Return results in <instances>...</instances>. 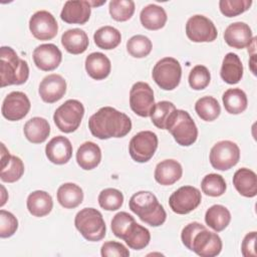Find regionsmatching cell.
<instances>
[{
	"label": "cell",
	"mask_w": 257,
	"mask_h": 257,
	"mask_svg": "<svg viewBox=\"0 0 257 257\" xmlns=\"http://www.w3.org/2000/svg\"><path fill=\"white\" fill-rule=\"evenodd\" d=\"M168 16L165 9L157 4H149L144 7L140 14L142 25L149 30H159L167 22Z\"/></svg>",
	"instance_id": "cell-28"
},
{
	"label": "cell",
	"mask_w": 257,
	"mask_h": 257,
	"mask_svg": "<svg viewBox=\"0 0 257 257\" xmlns=\"http://www.w3.org/2000/svg\"><path fill=\"white\" fill-rule=\"evenodd\" d=\"M88 128L99 140L123 138L132 130V120L114 107L103 106L89 117Z\"/></svg>",
	"instance_id": "cell-1"
},
{
	"label": "cell",
	"mask_w": 257,
	"mask_h": 257,
	"mask_svg": "<svg viewBox=\"0 0 257 257\" xmlns=\"http://www.w3.org/2000/svg\"><path fill=\"white\" fill-rule=\"evenodd\" d=\"M225 42L237 49L249 46L253 40L252 30L245 22H234L227 26L224 32Z\"/></svg>",
	"instance_id": "cell-20"
},
{
	"label": "cell",
	"mask_w": 257,
	"mask_h": 257,
	"mask_svg": "<svg viewBox=\"0 0 257 257\" xmlns=\"http://www.w3.org/2000/svg\"><path fill=\"white\" fill-rule=\"evenodd\" d=\"M158 137L151 131H143L136 134L128 145L131 158L138 163H147L155 155L158 149Z\"/></svg>",
	"instance_id": "cell-10"
},
{
	"label": "cell",
	"mask_w": 257,
	"mask_h": 257,
	"mask_svg": "<svg viewBox=\"0 0 257 257\" xmlns=\"http://www.w3.org/2000/svg\"><path fill=\"white\" fill-rule=\"evenodd\" d=\"M210 163L219 171H227L236 166L240 160V149L232 141H220L210 151Z\"/></svg>",
	"instance_id": "cell-9"
},
{
	"label": "cell",
	"mask_w": 257,
	"mask_h": 257,
	"mask_svg": "<svg viewBox=\"0 0 257 257\" xmlns=\"http://www.w3.org/2000/svg\"><path fill=\"white\" fill-rule=\"evenodd\" d=\"M183 244L201 257H215L222 251L220 236L209 231L203 224L192 222L186 225L181 233Z\"/></svg>",
	"instance_id": "cell-2"
},
{
	"label": "cell",
	"mask_w": 257,
	"mask_h": 257,
	"mask_svg": "<svg viewBox=\"0 0 257 257\" xmlns=\"http://www.w3.org/2000/svg\"><path fill=\"white\" fill-rule=\"evenodd\" d=\"M252 5V0H220L219 8L226 17H235L247 11Z\"/></svg>",
	"instance_id": "cell-43"
},
{
	"label": "cell",
	"mask_w": 257,
	"mask_h": 257,
	"mask_svg": "<svg viewBox=\"0 0 257 257\" xmlns=\"http://www.w3.org/2000/svg\"><path fill=\"white\" fill-rule=\"evenodd\" d=\"M135 2L133 0H111L108 11L112 19L118 22L127 21L135 13Z\"/></svg>",
	"instance_id": "cell-38"
},
{
	"label": "cell",
	"mask_w": 257,
	"mask_h": 257,
	"mask_svg": "<svg viewBox=\"0 0 257 257\" xmlns=\"http://www.w3.org/2000/svg\"><path fill=\"white\" fill-rule=\"evenodd\" d=\"M26 206L32 216L44 217L51 212L53 208V201L47 192L37 190L28 195Z\"/></svg>",
	"instance_id": "cell-27"
},
{
	"label": "cell",
	"mask_w": 257,
	"mask_h": 257,
	"mask_svg": "<svg viewBox=\"0 0 257 257\" xmlns=\"http://www.w3.org/2000/svg\"><path fill=\"white\" fill-rule=\"evenodd\" d=\"M45 155L51 163L64 165L71 159L72 145L66 137H54L46 145Z\"/></svg>",
	"instance_id": "cell-21"
},
{
	"label": "cell",
	"mask_w": 257,
	"mask_h": 257,
	"mask_svg": "<svg viewBox=\"0 0 257 257\" xmlns=\"http://www.w3.org/2000/svg\"><path fill=\"white\" fill-rule=\"evenodd\" d=\"M128 207L143 222L152 227L163 225L167 219V213L157 197L149 191L135 193L128 202Z\"/></svg>",
	"instance_id": "cell-3"
},
{
	"label": "cell",
	"mask_w": 257,
	"mask_h": 257,
	"mask_svg": "<svg viewBox=\"0 0 257 257\" xmlns=\"http://www.w3.org/2000/svg\"><path fill=\"white\" fill-rule=\"evenodd\" d=\"M84 64L87 74L95 80L106 78L111 70L109 58L101 52H92L88 54L85 58Z\"/></svg>",
	"instance_id": "cell-23"
},
{
	"label": "cell",
	"mask_w": 257,
	"mask_h": 257,
	"mask_svg": "<svg viewBox=\"0 0 257 257\" xmlns=\"http://www.w3.org/2000/svg\"><path fill=\"white\" fill-rule=\"evenodd\" d=\"M201 200L199 189L193 186H183L170 196L169 205L174 213L185 215L195 210L201 204Z\"/></svg>",
	"instance_id": "cell-12"
},
{
	"label": "cell",
	"mask_w": 257,
	"mask_h": 257,
	"mask_svg": "<svg viewBox=\"0 0 257 257\" xmlns=\"http://www.w3.org/2000/svg\"><path fill=\"white\" fill-rule=\"evenodd\" d=\"M93 40L97 47L105 50H110L118 46L121 41L120 32L109 25L98 28L93 34Z\"/></svg>",
	"instance_id": "cell-35"
},
{
	"label": "cell",
	"mask_w": 257,
	"mask_h": 257,
	"mask_svg": "<svg viewBox=\"0 0 257 257\" xmlns=\"http://www.w3.org/2000/svg\"><path fill=\"white\" fill-rule=\"evenodd\" d=\"M121 239L131 249L142 250L149 245L151 241V234L147 228L135 221L130 225Z\"/></svg>",
	"instance_id": "cell-32"
},
{
	"label": "cell",
	"mask_w": 257,
	"mask_h": 257,
	"mask_svg": "<svg viewBox=\"0 0 257 257\" xmlns=\"http://www.w3.org/2000/svg\"><path fill=\"white\" fill-rule=\"evenodd\" d=\"M152 76L160 88L164 90H173L181 81V64L174 57H164L155 64Z\"/></svg>",
	"instance_id": "cell-8"
},
{
	"label": "cell",
	"mask_w": 257,
	"mask_h": 257,
	"mask_svg": "<svg viewBox=\"0 0 257 257\" xmlns=\"http://www.w3.org/2000/svg\"><path fill=\"white\" fill-rule=\"evenodd\" d=\"M1 190H2V202H1V206H3L6 202L5 198H4V195H6V191H5V188L3 186H1Z\"/></svg>",
	"instance_id": "cell-48"
},
{
	"label": "cell",
	"mask_w": 257,
	"mask_h": 257,
	"mask_svg": "<svg viewBox=\"0 0 257 257\" xmlns=\"http://www.w3.org/2000/svg\"><path fill=\"white\" fill-rule=\"evenodd\" d=\"M38 92L44 102H56L61 99L66 92V81L60 74H48L41 80Z\"/></svg>",
	"instance_id": "cell-17"
},
{
	"label": "cell",
	"mask_w": 257,
	"mask_h": 257,
	"mask_svg": "<svg viewBox=\"0 0 257 257\" xmlns=\"http://www.w3.org/2000/svg\"><path fill=\"white\" fill-rule=\"evenodd\" d=\"M33 61L37 68L43 71H51L57 68L62 60L60 49L53 43L38 45L33 50Z\"/></svg>",
	"instance_id": "cell-16"
},
{
	"label": "cell",
	"mask_w": 257,
	"mask_h": 257,
	"mask_svg": "<svg viewBox=\"0 0 257 257\" xmlns=\"http://www.w3.org/2000/svg\"><path fill=\"white\" fill-rule=\"evenodd\" d=\"M130 106L132 110L143 117H148L155 106L153 88L144 81L136 82L130 90Z\"/></svg>",
	"instance_id": "cell-11"
},
{
	"label": "cell",
	"mask_w": 257,
	"mask_h": 257,
	"mask_svg": "<svg viewBox=\"0 0 257 257\" xmlns=\"http://www.w3.org/2000/svg\"><path fill=\"white\" fill-rule=\"evenodd\" d=\"M230 221L231 214L223 205H213L206 211L205 222L215 232L223 231L227 228Z\"/></svg>",
	"instance_id": "cell-33"
},
{
	"label": "cell",
	"mask_w": 257,
	"mask_h": 257,
	"mask_svg": "<svg viewBox=\"0 0 257 257\" xmlns=\"http://www.w3.org/2000/svg\"><path fill=\"white\" fill-rule=\"evenodd\" d=\"M0 76L1 86L20 85L27 81L29 67L27 62L20 58L10 46L0 48Z\"/></svg>",
	"instance_id": "cell-4"
},
{
	"label": "cell",
	"mask_w": 257,
	"mask_h": 257,
	"mask_svg": "<svg viewBox=\"0 0 257 257\" xmlns=\"http://www.w3.org/2000/svg\"><path fill=\"white\" fill-rule=\"evenodd\" d=\"M100 254L102 257H128L130 251L119 242L107 241L102 244L100 248Z\"/></svg>",
	"instance_id": "cell-46"
},
{
	"label": "cell",
	"mask_w": 257,
	"mask_h": 257,
	"mask_svg": "<svg viewBox=\"0 0 257 257\" xmlns=\"http://www.w3.org/2000/svg\"><path fill=\"white\" fill-rule=\"evenodd\" d=\"M201 188L203 193L210 197H220L222 196L227 188L226 182L221 175L218 174H208L206 175L202 182Z\"/></svg>",
	"instance_id": "cell-40"
},
{
	"label": "cell",
	"mask_w": 257,
	"mask_h": 257,
	"mask_svg": "<svg viewBox=\"0 0 257 257\" xmlns=\"http://www.w3.org/2000/svg\"><path fill=\"white\" fill-rule=\"evenodd\" d=\"M186 34L193 42H212L217 38L218 31L211 19L197 14L188 19Z\"/></svg>",
	"instance_id": "cell-13"
},
{
	"label": "cell",
	"mask_w": 257,
	"mask_h": 257,
	"mask_svg": "<svg viewBox=\"0 0 257 257\" xmlns=\"http://www.w3.org/2000/svg\"><path fill=\"white\" fill-rule=\"evenodd\" d=\"M74 225L87 241L96 242L104 238L106 227L101 213L94 208H83L74 218Z\"/></svg>",
	"instance_id": "cell-6"
},
{
	"label": "cell",
	"mask_w": 257,
	"mask_h": 257,
	"mask_svg": "<svg viewBox=\"0 0 257 257\" xmlns=\"http://www.w3.org/2000/svg\"><path fill=\"white\" fill-rule=\"evenodd\" d=\"M183 175L181 164L173 159L160 162L155 169V180L163 186H170L178 182Z\"/></svg>",
	"instance_id": "cell-22"
},
{
	"label": "cell",
	"mask_w": 257,
	"mask_h": 257,
	"mask_svg": "<svg viewBox=\"0 0 257 257\" xmlns=\"http://www.w3.org/2000/svg\"><path fill=\"white\" fill-rule=\"evenodd\" d=\"M223 104L227 112L231 114H239L243 112L248 105L246 93L241 88H229L222 96Z\"/></svg>",
	"instance_id": "cell-34"
},
{
	"label": "cell",
	"mask_w": 257,
	"mask_h": 257,
	"mask_svg": "<svg viewBox=\"0 0 257 257\" xmlns=\"http://www.w3.org/2000/svg\"><path fill=\"white\" fill-rule=\"evenodd\" d=\"M31 107L28 96L22 91H12L6 95L2 102V115L10 120L17 121L27 115Z\"/></svg>",
	"instance_id": "cell-15"
},
{
	"label": "cell",
	"mask_w": 257,
	"mask_h": 257,
	"mask_svg": "<svg viewBox=\"0 0 257 257\" xmlns=\"http://www.w3.org/2000/svg\"><path fill=\"white\" fill-rule=\"evenodd\" d=\"M153 48L152 41L149 37L137 34L132 36L126 42V50L127 52L136 58H144L148 56Z\"/></svg>",
	"instance_id": "cell-39"
},
{
	"label": "cell",
	"mask_w": 257,
	"mask_h": 257,
	"mask_svg": "<svg viewBox=\"0 0 257 257\" xmlns=\"http://www.w3.org/2000/svg\"><path fill=\"white\" fill-rule=\"evenodd\" d=\"M176 106L173 102L168 100H162L155 103V106L151 112L152 122L161 130H166L167 122L172 115V113L176 110Z\"/></svg>",
	"instance_id": "cell-37"
},
{
	"label": "cell",
	"mask_w": 257,
	"mask_h": 257,
	"mask_svg": "<svg viewBox=\"0 0 257 257\" xmlns=\"http://www.w3.org/2000/svg\"><path fill=\"white\" fill-rule=\"evenodd\" d=\"M84 115V106L77 99H67L56 108L53 120L59 131L65 134L75 132Z\"/></svg>",
	"instance_id": "cell-7"
},
{
	"label": "cell",
	"mask_w": 257,
	"mask_h": 257,
	"mask_svg": "<svg viewBox=\"0 0 257 257\" xmlns=\"http://www.w3.org/2000/svg\"><path fill=\"white\" fill-rule=\"evenodd\" d=\"M90 13L91 5L89 1H66L61 10L60 18L68 24H84L88 21Z\"/></svg>",
	"instance_id": "cell-18"
},
{
	"label": "cell",
	"mask_w": 257,
	"mask_h": 257,
	"mask_svg": "<svg viewBox=\"0 0 257 257\" xmlns=\"http://www.w3.org/2000/svg\"><path fill=\"white\" fill-rule=\"evenodd\" d=\"M166 130L174 140L183 147L193 145L198 138V128L190 113L184 109H176L170 116Z\"/></svg>",
	"instance_id": "cell-5"
},
{
	"label": "cell",
	"mask_w": 257,
	"mask_h": 257,
	"mask_svg": "<svg viewBox=\"0 0 257 257\" xmlns=\"http://www.w3.org/2000/svg\"><path fill=\"white\" fill-rule=\"evenodd\" d=\"M221 78L228 84L238 83L243 76V64L236 53L229 52L225 55L221 71Z\"/></svg>",
	"instance_id": "cell-29"
},
{
	"label": "cell",
	"mask_w": 257,
	"mask_h": 257,
	"mask_svg": "<svg viewBox=\"0 0 257 257\" xmlns=\"http://www.w3.org/2000/svg\"><path fill=\"white\" fill-rule=\"evenodd\" d=\"M56 196L58 203L66 209L76 208L83 201V191L74 183H65L61 185L57 190Z\"/></svg>",
	"instance_id": "cell-31"
},
{
	"label": "cell",
	"mask_w": 257,
	"mask_h": 257,
	"mask_svg": "<svg viewBox=\"0 0 257 257\" xmlns=\"http://www.w3.org/2000/svg\"><path fill=\"white\" fill-rule=\"evenodd\" d=\"M25 138L32 144H41L50 134L49 122L40 116H34L27 120L23 127Z\"/></svg>",
	"instance_id": "cell-30"
},
{
	"label": "cell",
	"mask_w": 257,
	"mask_h": 257,
	"mask_svg": "<svg viewBox=\"0 0 257 257\" xmlns=\"http://www.w3.org/2000/svg\"><path fill=\"white\" fill-rule=\"evenodd\" d=\"M1 149L0 179L6 183H14L23 176L24 164L20 158L9 154L3 143L1 144Z\"/></svg>",
	"instance_id": "cell-19"
},
{
	"label": "cell",
	"mask_w": 257,
	"mask_h": 257,
	"mask_svg": "<svg viewBox=\"0 0 257 257\" xmlns=\"http://www.w3.org/2000/svg\"><path fill=\"white\" fill-rule=\"evenodd\" d=\"M188 80L191 88L195 90H202L209 85L211 74L206 66L199 64L192 68Z\"/></svg>",
	"instance_id": "cell-42"
},
{
	"label": "cell",
	"mask_w": 257,
	"mask_h": 257,
	"mask_svg": "<svg viewBox=\"0 0 257 257\" xmlns=\"http://www.w3.org/2000/svg\"><path fill=\"white\" fill-rule=\"evenodd\" d=\"M98 204L103 210L116 211L123 204V195L114 188L104 189L98 195Z\"/></svg>",
	"instance_id": "cell-41"
},
{
	"label": "cell",
	"mask_w": 257,
	"mask_h": 257,
	"mask_svg": "<svg viewBox=\"0 0 257 257\" xmlns=\"http://www.w3.org/2000/svg\"><path fill=\"white\" fill-rule=\"evenodd\" d=\"M233 185L237 192L246 198H253L257 194V176L250 169L237 170L233 176Z\"/></svg>",
	"instance_id": "cell-24"
},
{
	"label": "cell",
	"mask_w": 257,
	"mask_h": 257,
	"mask_svg": "<svg viewBox=\"0 0 257 257\" xmlns=\"http://www.w3.org/2000/svg\"><path fill=\"white\" fill-rule=\"evenodd\" d=\"M61 44L67 52L71 54H81L87 49L89 40L84 30L72 28L62 34Z\"/></svg>",
	"instance_id": "cell-26"
},
{
	"label": "cell",
	"mask_w": 257,
	"mask_h": 257,
	"mask_svg": "<svg viewBox=\"0 0 257 257\" xmlns=\"http://www.w3.org/2000/svg\"><path fill=\"white\" fill-rule=\"evenodd\" d=\"M29 29L36 39L50 40L56 36L58 24L55 17L50 12L40 10L30 17Z\"/></svg>",
	"instance_id": "cell-14"
},
{
	"label": "cell",
	"mask_w": 257,
	"mask_h": 257,
	"mask_svg": "<svg viewBox=\"0 0 257 257\" xmlns=\"http://www.w3.org/2000/svg\"><path fill=\"white\" fill-rule=\"evenodd\" d=\"M195 110L198 116L205 121L215 120L221 113V106L213 96H203L195 103Z\"/></svg>",
	"instance_id": "cell-36"
},
{
	"label": "cell",
	"mask_w": 257,
	"mask_h": 257,
	"mask_svg": "<svg viewBox=\"0 0 257 257\" xmlns=\"http://www.w3.org/2000/svg\"><path fill=\"white\" fill-rule=\"evenodd\" d=\"M135 218L126 212H118L115 214L111 220V231L117 238H122L123 234L130 227V225L135 222Z\"/></svg>",
	"instance_id": "cell-45"
},
{
	"label": "cell",
	"mask_w": 257,
	"mask_h": 257,
	"mask_svg": "<svg viewBox=\"0 0 257 257\" xmlns=\"http://www.w3.org/2000/svg\"><path fill=\"white\" fill-rule=\"evenodd\" d=\"M101 161L100 148L93 142H84L76 152V162L78 166L89 171L96 168Z\"/></svg>",
	"instance_id": "cell-25"
},
{
	"label": "cell",
	"mask_w": 257,
	"mask_h": 257,
	"mask_svg": "<svg viewBox=\"0 0 257 257\" xmlns=\"http://www.w3.org/2000/svg\"><path fill=\"white\" fill-rule=\"evenodd\" d=\"M255 241H256V231L247 233L241 244V251L244 257H256L255 251Z\"/></svg>",
	"instance_id": "cell-47"
},
{
	"label": "cell",
	"mask_w": 257,
	"mask_h": 257,
	"mask_svg": "<svg viewBox=\"0 0 257 257\" xmlns=\"http://www.w3.org/2000/svg\"><path fill=\"white\" fill-rule=\"evenodd\" d=\"M18 228V220L16 217L5 210L0 211V237L8 238L15 234Z\"/></svg>",
	"instance_id": "cell-44"
}]
</instances>
